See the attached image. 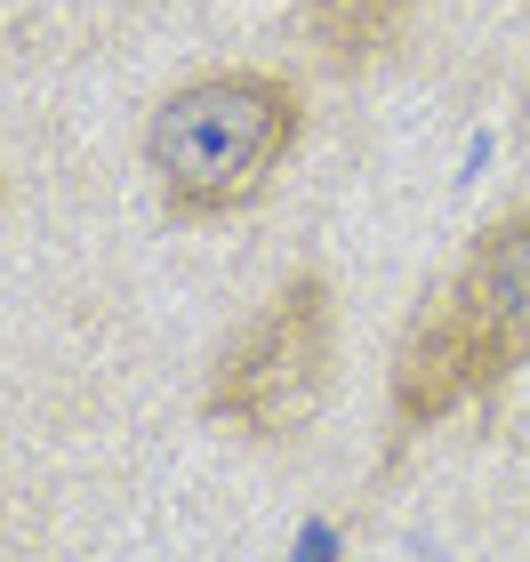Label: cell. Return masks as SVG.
<instances>
[{"label":"cell","mask_w":530,"mask_h":562,"mask_svg":"<svg viewBox=\"0 0 530 562\" xmlns=\"http://www.w3.org/2000/svg\"><path fill=\"white\" fill-rule=\"evenodd\" d=\"M530 362V201L466 241L459 273L418 305L394 362V418L442 426L450 411L498 394Z\"/></svg>","instance_id":"6da1fadb"},{"label":"cell","mask_w":530,"mask_h":562,"mask_svg":"<svg viewBox=\"0 0 530 562\" xmlns=\"http://www.w3.org/2000/svg\"><path fill=\"white\" fill-rule=\"evenodd\" d=\"M410 9H418V0H306V24H314V41L330 48L338 65H353L362 48L386 41Z\"/></svg>","instance_id":"277c9868"},{"label":"cell","mask_w":530,"mask_h":562,"mask_svg":"<svg viewBox=\"0 0 530 562\" xmlns=\"http://www.w3.org/2000/svg\"><path fill=\"white\" fill-rule=\"evenodd\" d=\"M306 105L273 72H201L169 89L145 130V169L169 201V217H234L249 210L273 169L290 161Z\"/></svg>","instance_id":"7a4b0ae2"},{"label":"cell","mask_w":530,"mask_h":562,"mask_svg":"<svg viewBox=\"0 0 530 562\" xmlns=\"http://www.w3.org/2000/svg\"><path fill=\"white\" fill-rule=\"evenodd\" d=\"M330 353H338V305L322 273H290L266 297V314L225 346V362L210 370L201 411L241 434H290L297 418L322 411L330 394Z\"/></svg>","instance_id":"3957f363"}]
</instances>
